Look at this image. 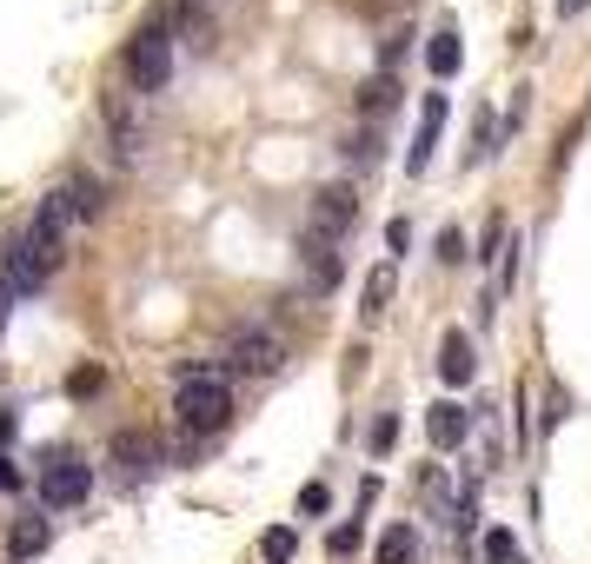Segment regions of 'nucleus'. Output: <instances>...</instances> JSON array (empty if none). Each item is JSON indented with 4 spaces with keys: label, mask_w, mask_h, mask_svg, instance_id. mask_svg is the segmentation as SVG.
Wrapping results in <instances>:
<instances>
[{
    "label": "nucleus",
    "mask_w": 591,
    "mask_h": 564,
    "mask_svg": "<svg viewBox=\"0 0 591 564\" xmlns=\"http://www.w3.org/2000/svg\"><path fill=\"white\" fill-rule=\"evenodd\" d=\"M174 412H180V425H187L193 439H213V432L233 425V385H226L220 372H206V365H187Z\"/></svg>",
    "instance_id": "1"
},
{
    "label": "nucleus",
    "mask_w": 591,
    "mask_h": 564,
    "mask_svg": "<svg viewBox=\"0 0 591 564\" xmlns=\"http://www.w3.org/2000/svg\"><path fill=\"white\" fill-rule=\"evenodd\" d=\"M166 73H174V34H166V14H153L127 40V80H133V94H159Z\"/></svg>",
    "instance_id": "2"
},
{
    "label": "nucleus",
    "mask_w": 591,
    "mask_h": 564,
    "mask_svg": "<svg viewBox=\"0 0 591 564\" xmlns=\"http://www.w3.org/2000/svg\"><path fill=\"white\" fill-rule=\"evenodd\" d=\"M101 120H107V133H114L120 167H140V153H146V120H140V100H133V94H101Z\"/></svg>",
    "instance_id": "3"
},
{
    "label": "nucleus",
    "mask_w": 591,
    "mask_h": 564,
    "mask_svg": "<svg viewBox=\"0 0 591 564\" xmlns=\"http://www.w3.org/2000/svg\"><path fill=\"white\" fill-rule=\"evenodd\" d=\"M359 226V193L346 180H332L312 193V239H346Z\"/></svg>",
    "instance_id": "4"
},
{
    "label": "nucleus",
    "mask_w": 591,
    "mask_h": 564,
    "mask_svg": "<svg viewBox=\"0 0 591 564\" xmlns=\"http://www.w3.org/2000/svg\"><path fill=\"white\" fill-rule=\"evenodd\" d=\"M233 365L252 372V379H273V372L286 365V339H280L273 326H239V333H233Z\"/></svg>",
    "instance_id": "5"
},
{
    "label": "nucleus",
    "mask_w": 591,
    "mask_h": 564,
    "mask_svg": "<svg viewBox=\"0 0 591 564\" xmlns=\"http://www.w3.org/2000/svg\"><path fill=\"white\" fill-rule=\"evenodd\" d=\"M87 492H94V465H80V458H67V452L40 471V505H47V512H67V505H80Z\"/></svg>",
    "instance_id": "6"
},
{
    "label": "nucleus",
    "mask_w": 591,
    "mask_h": 564,
    "mask_svg": "<svg viewBox=\"0 0 591 564\" xmlns=\"http://www.w3.org/2000/svg\"><path fill=\"white\" fill-rule=\"evenodd\" d=\"M114 465H127V471H159L166 465V439L153 432V425H127V432H114Z\"/></svg>",
    "instance_id": "7"
},
{
    "label": "nucleus",
    "mask_w": 591,
    "mask_h": 564,
    "mask_svg": "<svg viewBox=\"0 0 591 564\" xmlns=\"http://www.w3.org/2000/svg\"><path fill=\"white\" fill-rule=\"evenodd\" d=\"M47 273H54V266L40 260V247L21 232L14 247H8V286H14V292H40V286H47Z\"/></svg>",
    "instance_id": "8"
},
{
    "label": "nucleus",
    "mask_w": 591,
    "mask_h": 564,
    "mask_svg": "<svg viewBox=\"0 0 591 564\" xmlns=\"http://www.w3.org/2000/svg\"><path fill=\"white\" fill-rule=\"evenodd\" d=\"M426 439H433L439 452H459V445L472 439V412H465V406H452V398H439V406L426 412Z\"/></svg>",
    "instance_id": "9"
},
{
    "label": "nucleus",
    "mask_w": 591,
    "mask_h": 564,
    "mask_svg": "<svg viewBox=\"0 0 591 564\" xmlns=\"http://www.w3.org/2000/svg\"><path fill=\"white\" fill-rule=\"evenodd\" d=\"M439 133H446V94H426V120H418V140H412V153H405V167H412V173H426V167H433Z\"/></svg>",
    "instance_id": "10"
},
{
    "label": "nucleus",
    "mask_w": 591,
    "mask_h": 564,
    "mask_svg": "<svg viewBox=\"0 0 591 564\" xmlns=\"http://www.w3.org/2000/svg\"><path fill=\"white\" fill-rule=\"evenodd\" d=\"M472 372H478V359H472V333L452 326V333L439 339V379H446V385H472Z\"/></svg>",
    "instance_id": "11"
},
{
    "label": "nucleus",
    "mask_w": 591,
    "mask_h": 564,
    "mask_svg": "<svg viewBox=\"0 0 591 564\" xmlns=\"http://www.w3.org/2000/svg\"><path fill=\"white\" fill-rule=\"evenodd\" d=\"M306 286H312V299L340 286V253H332V239H312V232H306Z\"/></svg>",
    "instance_id": "12"
},
{
    "label": "nucleus",
    "mask_w": 591,
    "mask_h": 564,
    "mask_svg": "<svg viewBox=\"0 0 591 564\" xmlns=\"http://www.w3.org/2000/svg\"><path fill=\"white\" fill-rule=\"evenodd\" d=\"M60 200H67L73 219H101V213H107V187H101L94 173H73V180L60 187Z\"/></svg>",
    "instance_id": "13"
},
{
    "label": "nucleus",
    "mask_w": 591,
    "mask_h": 564,
    "mask_svg": "<svg viewBox=\"0 0 591 564\" xmlns=\"http://www.w3.org/2000/svg\"><path fill=\"white\" fill-rule=\"evenodd\" d=\"M47 544H54V525H47V518H21V525L8 531V557H14V564H27V557H40Z\"/></svg>",
    "instance_id": "14"
},
{
    "label": "nucleus",
    "mask_w": 591,
    "mask_h": 564,
    "mask_svg": "<svg viewBox=\"0 0 591 564\" xmlns=\"http://www.w3.org/2000/svg\"><path fill=\"white\" fill-rule=\"evenodd\" d=\"M498 140H505V127L492 120V107H478V120H472V146H465V167H485V159L498 153Z\"/></svg>",
    "instance_id": "15"
},
{
    "label": "nucleus",
    "mask_w": 591,
    "mask_h": 564,
    "mask_svg": "<svg viewBox=\"0 0 591 564\" xmlns=\"http://www.w3.org/2000/svg\"><path fill=\"white\" fill-rule=\"evenodd\" d=\"M426 67H433L439 80H452V73L465 67V47H459V34H452V27H439V34H433V47H426Z\"/></svg>",
    "instance_id": "16"
},
{
    "label": "nucleus",
    "mask_w": 591,
    "mask_h": 564,
    "mask_svg": "<svg viewBox=\"0 0 591 564\" xmlns=\"http://www.w3.org/2000/svg\"><path fill=\"white\" fill-rule=\"evenodd\" d=\"M392 107H399V80L379 67V73L366 80V87H359V113H392Z\"/></svg>",
    "instance_id": "17"
},
{
    "label": "nucleus",
    "mask_w": 591,
    "mask_h": 564,
    "mask_svg": "<svg viewBox=\"0 0 591 564\" xmlns=\"http://www.w3.org/2000/svg\"><path fill=\"white\" fill-rule=\"evenodd\" d=\"M412 551H418V525H412V518L379 538V564H412Z\"/></svg>",
    "instance_id": "18"
},
{
    "label": "nucleus",
    "mask_w": 591,
    "mask_h": 564,
    "mask_svg": "<svg viewBox=\"0 0 591 564\" xmlns=\"http://www.w3.org/2000/svg\"><path fill=\"white\" fill-rule=\"evenodd\" d=\"M505 239H512V226H505V219H485V239H478V266H492V260H505Z\"/></svg>",
    "instance_id": "19"
},
{
    "label": "nucleus",
    "mask_w": 591,
    "mask_h": 564,
    "mask_svg": "<svg viewBox=\"0 0 591 564\" xmlns=\"http://www.w3.org/2000/svg\"><path fill=\"white\" fill-rule=\"evenodd\" d=\"M478 551H485V564H512V557H519V538H512V531H505V525H492Z\"/></svg>",
    "instance_id": "20"
},
{
    "label": "nucleus",
    "mask_w": 591,
    "mask_h": 564,
    "mask_svg": "<svg viewBox=\"0 0 591 564\" xmlns=\"http://www.w3.org/2000/svg\"><path fill=\"white\" fill-rule=\"evenodd\" d=\"M392 279H399V273H392V260H386V266H373V279H366V312H386Z\"/></svg>",
    "instance_id": "21"
},
{
    "label": "nucleus",
    "mask_w": 591,
    "mask_h": 564,
    "mask_svg": "<svg viewBox=\"0 0 591 564\" xmlns=\"http://www.w3.org/2000/svg\"><path fill=\"white\" fill-rule=\"evenodd\" d=\"M260 551H267V564H293V551H299V538H293L286 525H273V531L260 538Z\"/></svg>",
    "instance_id": "22"
},
{
    "label": "nucleus",
    "mask_w": 591,
    "mask_h": 564,
    "mask_svg": "<svg viewBox=\"0 0 591 564\" xmlns=\"http://www.w3.org/2000/svg\"><path fill=\"white\" fill-rule=\"evenodd\" d=\"M101 385H107V372H101V365H80V372L67 379V392H73V398H94Z\"/></svg>",
    "instance_id": "23"
},
{
    "label": "nucleus",
    "mask_w": 591,
    "mask_h": 564,
    "mask_svg": "<svg viewBox=\"0 0 591 564\" xmlns=\"http://www.w3.org/2000/svg\"><path fill=\"white\" fill-rule=\"evenodd\" d=\"M439 260H446V266H465V260H472V253H465V232H459V226H446V232H439Z\"/></svg>",
    "instance_id": "24"
},
{
    "label": "nucleus",
    "mask_w": 591,
    "mask_h": 564,
    "mask_svg": "<svg viewBox=\"0 0 591 564\" xmlns=\"http://www.w3.org/2000/svg\"><path fill=\"white\" fill-rule=\"evenodd\" d=\"M525 113H532V87H512V113H505V140H512V133L525 127Z\"/></svg>",
    "instance_id": "25"
},
{
    "label": "nucleus",
    "mask_w": 591,
    "mask_h": 564,
    "mask_svg": "<svg viewBox=\"0 0 591 564\" xmlns=\"http://www.w3.org/2000/svg\"><path fill=\"white\" fill-rule=\"evenodd\" d=\"M346 159H353V167H379V140H373V133L346 140Z\"/></svg>",
    "instance_id": "26"
},
{
    "label": "nucleus",
    "mask_w": 591,
    "mask_h": 564,
    "mask_svg": "<svg viewBox=\"0 0 591 564\" xmlns=\"http://www.w3.org/2000/svg\"><path fill=\"white\" fill-rule=\"evenodd\" d=\"M326 505H332V492L319 485V478H312V485H299V512H306V518H319Z\"/></svg>",
    "instance_id": "27"
},
{
    "label": "nucleus",
    "mask_w": 591,
    "mask_h": 564,
    "mask_svg": "<svg viewBox=\"0 0 591 564\" xmlns=\"http://www.w3.org/2000/svg\"><path fill=\"white\" fill-rule=\"evenodd\" d=\"M392 445H399V419L379 412V419H373V452H392Z\"/></svg>",
    "instance_id": "28"
},
{
    "label": "nucleus",
    "mask_w": 591,
    "mask_h": 564,
    "mask_svg": "<svg viewBox=\"0 0 591 564\" xmlns=\"http://www.w3.org/2000/svg\"><path fill=\"white\" fill-rule=\"evenodd\" d=\"M353 544H359V525H340V531H332V538H326V551H332V557H346Z\"/></svg>",
    "instance_id": "29"
},
{
    "label": "nucleus",
    "mask_w": 591,
    "mask_h": 564,
    "mask_svg": "<svg viewBox=\"0 0 591 564\" xmlns=\"http://www.w3.org/2000/svg\"><path fill=\"white\" fill-rule=\"evenodd\" d=\"M405 40H412V34H392V40H386V47H379V60H386V73H392V67H399V60H405Z\"/></svg>",
    "instance_id": "30"
},
{
    "label": "nucleus",
    "mask_w": 591,
    "mask_h": 564,
    "mask_svg": "<svg viewBox=\"0 0 591 564\" xmlns=\"http://www.w3.org/2000/svg\"><path fill=\"white\" fill-rule=\"evenodd\" d=\"M386 247H392V253H405V247H412V226H405V219H392V226H386Z\"/></svg>",
    "instance_id": "31"
},
{
    "label": "nucleus",
    "mask_w": 591,
    "mask_h": 564,
    "mask_svg": "<svg viewBox=\"0 0 591 564\" xmlns=\"http://www.w3.org/2000/svg\"><path fill=\"white\" fill-rule=\"evenodd\" d=\"M14 485H21V471H14V458H8V452H0V492H14Z\"/></svg>",
    "instance_id": "32"
},
{
    "label": "nucleus",
    "mask_w": 591,
    "mask_h": 564,
    "mask_svg": "<svg viewBox=\"0 0 591 564\" xmlns=\"http://www.w3.org/2000/svg\"><path fill=\"white\" fill-rule=\"evenodd\" d=\"M8 312H14V286L0 279V333H8Z\"/></svg>",
    "instance_id": "33"
},
{
    "label": "nucleus",
    "mask_w": 591,
    "mask_h": 564,
    "mask_svg": "<svg viewBox=\"0 0 591 564\" xmlns=\"http://www.w3.org/2000/svg\"><path fill=\"white\" fill-rule=\"evenodd\" d=\"M578 8H584V0H558V14H578Z\"/></svg>",
    "instance_id": "34"
}]
</instances>
